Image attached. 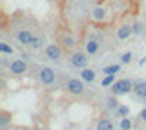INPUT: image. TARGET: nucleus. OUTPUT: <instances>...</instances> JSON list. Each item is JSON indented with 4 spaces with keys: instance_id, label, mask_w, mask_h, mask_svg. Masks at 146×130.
<instances>
[{
    "instance_id": "f257e3e1",
    "label": "nucleus",
    "mask_w": 146,
    "mask_h": 130,
    "mask_svg": "<svg viewBox=\"0 0 146 130\" xmlns=\"http://www.w3.org/2000/svg\"><path fill=\"white\" fill-rule=\"evenodd\" d=\"M133 86H135V82H131L130 79H119V81H115L111 84V92L115 95H126L133 90Z\"/></svg>"
},
{
    "instance_id": "f03ea898",
    "label": "nucleus",
    "mask_w": 146,
    "mask_h": 130,
    "mask_svg": "<svg viewBox=\"0 0 146 130\" xmlns=\"http://www.w3.org/2000/svg\"><path fill=\"white\" fill-rule=\"evenodd\" d=\"M70 62H71L73 68L84 70V68H88V55L82 53V52H77V53L71 55V61H70Z\"/></svg>"
},
{
    "instance_id": "7ed1b4c3",
    "label": "nucleus",
    "mask_w": 146,
    "mask_h": 130,
    "mask_svg": "<svg viewBox=\"0 0 146 130\" xmlns=\"http://www.w3.org/2000/svg\"><path fill=\"white\" fill-rule=\"evenodd\" d=\"M66 90L70 92V94H73V95H80L82 92H84V84H82L80 79H70Z\"/></svg>"
},
{
    "instance_id": "20e7f679",
    "label": "nucleus",
    "mask_w": 146,
    "mask_h": 130,
    "mask_svg": "<svg viewBox=\"0 0 146 130\" xmlns=\"http://www.w3.org/2000/svg\"><path fill=\"white\" fill-rule=\"evenodd\" d=\"M40 81H42V84H53L55 82V72L51 68H48V66H44L42 70H40Z\"/></svg>"
},
{
    "instance_id": "39448f33",
    "label": "nucleus",
    "mask_w": 146,
    "mask_h": 130,
    "mask_svg": "<svg viewBox=\"0 0 146 130\" xmlns=\"http://www.w3.org/2000/svg\"><path fill=\"white\" fill-rule=\"evenodd\" d=\"M46 55H48L51 61H60V57H62V50H60V46H57V44H49V46H46Z\"/></svg>"
},
{
    "instance_id": "423d86ee",
    "label": "nucleus",
    "mask_w": 146,
    "mask_h": 130,
    "mask_svg": "<svg viewBox=\"0 0 146 130\" xmlns=\"http://www.w3.org/2000/svg\"><path fill=\"white\" fill-rule=\"evenodd\" d=\"M17 39L20 40V42L24 44V46H31V44L35 42L33 33H31V31H27V29H20V31L17 33Z\"/></svg>"
},
{
    "instance_id": "0eeeda50",
    "label": "nucleus",
    "mask_w": 146,
    "mask_h": 130,
    "mask_svg": "<svg viewBox=\"0 0 146 130\" xmlns=\"http://www.w3.org/2000/svg\"><path fill=\"white\" fill-rule=\"evenodd\" d=\"M9 68H11V72L15 73V75H22V73H26L27 64L22 61V59H15V61L9 64Z\"/></svg>"
},
{
    "instance_id": "6e6552de",
    "label": "nucleus",
    "mask_w": 146,
    "mask_h": 130,
    "mask_svg": "<svg viewBox=\"0 0 146 130\" xmlns=\"http://www.w3.org/2000/svg\"><path fill=\"white\" fill-rule=\"evenodd\" d=\"M133 94L141 99H146V81H137L133 86Z\"/></svg>"
},
{
    "instance_id": "1a4fd4ad",
    "label": "nucleus",
    "mask_w": 146,
    "mask_h": 130,
    "mask_svg": "<svg viewBox=\"0 0 146 130\" xmlns=\"http://www.w3.org/2000/svg\"><path fill=\"white\" fill-rule=\"evenodd\" d=\"M131 33H133V31H131V26H121V27H119V31H117V39L126 40Z\"/></svg>"
},
{
    "instance_id": "9d476101",
    "label": "nucleus",
    "mask_w": 146,
    "mask_h": 130,
    "mask_svg": "<svg viewBox=\"0 0 146 130\" xmlns=\"http://www.w3.org/2000/svg\"><path fill=\"white\" fill-rule=\"evenodd\" d=\"M99 52V40H95V39H91L86 42V53L88 55H95Z\"/></svg>"
},
{
    "instance_id": "9b49d317",
    "label": "nucleus",
    "mask_w": 146,
    "mask_h": 130,
    "mask_svg": "<svg viewBox=\"0 0 146 130\" xmlns=\"http://www.w3.org/2000/svg\"><path fill=\"white\" fill-rule=\"evenodd\" d=\"M80 77H82V81H86V82H93L95 81V72L90 70V68H84L80 72Z\"/></svg>"
},
{
    "instance_id": "f8f14e48",
    "label": "nucleus",
    "mask_w": 146,
    "mask_h": 130,
    "mask_svg": "<svg viewBox=\"0 0 146 130\" xmlns=\"http://www.w3.org/2000/svg\"><path fill=\"white\" fill-rule=\"evenodd\" d=\"M128 114H130V108H128L126 105H119L117 108H115V115L119 119H122V117H128Z\"/></svg>"
},
{
    "instance_id": "ddd939ff",
    "label": "nucleus",
    "mask_w": 146,
    "mask_h": 130,
    "mask_svg": "<svg viewBox=\"0 0 146 130\" xmlns=\"http://www.w3.org/2000/svg\"><path fill=\"white\" fill-rule=\"evenodd\" d=\"M102 72L106 73V75H115V73L121 72V64H110V66H106Z\"/></svg>"
},
{
    "instance_id": "4468645a",
    "label": "nucleus",
    "mask_w": 146,
    "mask_h": 130,
    "mask_svg": "<svg viewBox=\"0 0 146 130\" xmlns=\"http://www.w3.org/2000/svg\"><path fill=\"white\" fill-rule=\"evenodd\" d=\"M97 130H113V125L110 119H100L97 123Z\"/></svg>"
},
{
    "instance_id": "2eb2a0df",
    "label": "nucleus",
    "mask_w": 146,
    "mask_h": 130,
    "mask_svg": "<svg viewBox=\"0 0 146 130\" xmlns=\"http://www.w3.org/2000/svg\"><path fill=\"white\" fill-rule=\"evenodd\" d=\"M0 52H2V53H6V55H11L13 52H15V50H13L9 44H6V42H0Z\"/></svg>"
},
{
    "instance_id": "dca6fc26",
    "label": "nucleus",
    "mask_w": 146,
    "mask_h": 130,
    "mask_svg": "<svg viewBox=\"0 0 146 130\" xmlns=\"http://www.w3.org/2000/svg\"><path fill=\"white\" fill-rule=\"evenodd\" d=\"M121 128H122V130H130V128H131V119L122 117V119H121Z\"/></svg>"
},
{
    "instance_id": "f3484780",
    "label": "nucleus",
    "mask_w": 146,
    "mask_h": 130,
    "mask_svg": "<svg viewBox=\"0 0 146 130\" xmlns=\"http://www.w3.org/2000/svg\"><path fill=\"white\" fill-rule=\"evenodd\" d=\"M115 82V75H106L102 79V86H111Z\"/></svg>"
},
{
    "instance_id": "a211bd4d",
    "label": "nucleus",
    "mask_w": 146,
    "mask_h": 130,
    "mask_svg": "<svg viewBox=\"0 0 146 130\" xmlns=\"http://www.w3.org/2000/svg\"><path fill=\"white\" fill-rule=\"evenodd\" d=\"M62 44L68 46V48H71V46H75V39H73V37H64V39H62Z\"/></svg>"
},
{
    "instance_id": "6ab92c4d",
    "label": "nucleus",
    "mask_w": 146,
    "mask_h": 130,
    "mask_svg": "<svg viewBox=\"0 0 146 130\" xmlns=\"http://www.w3.org/2000/svg\"><path fill=\"white\" fill-rule=\"evenodd\" d=\"M141 29H143V24H141V22H135V24L131 26V31H133V35H141V33H143Z\"/></svg>"
},
{
    "instance_id": "aec40b11",
    "label": "nucleus",
    "mask_w": 146,
    "mask_h": 130,
    "mask_svg": "<svg viewBox=\"0 0 146 130\" xmlns=\"http://www.w3.org/2000/svg\"><path fill=\"white\" fill-rule=\"evenodd\" d=\"M93 17L97 18V20H102V18H104V9H102V7H97V9L93 11Z\"/></svg>"
},
{
    "instance_id": "412c9836",
    "label": "nucleus",
    "mask_w": 146,
    "mask_h": 130,
    "mask_svg": "<svg viewBox=\"0 0 146 130\" xmlns=\"http://www.w3.org/2000/svg\"><path fill=\"white\" fill-rule=\"evenodd\" d=\"M119 105H121V103H119L115 97H110V99H108V108H113V110H115Z\"/></svg>"
},
{
    "instance_id": "4be33fe9",
    "label": "nucleus",
    "mask_w": 146,
    "mask_h": 130,
    "mask_svg": "<svg viewBox=\"0 0 146 130\" xmlns=\"http://www.w3.org/2000/svg\"><path fill=\"white\" fill-rule=\"evenodd\" d=\"M130 61H131V52H126V53L121 57V62H122V64H128Z\"/></svg>"
},
{
    "instance_id": "5701e85b",
    "label": "nucleus",
    "mask_w": 146,
    "mask_h": 130,
    "mask_svg": "<svg viewBox=\"0 0 146 130\" xmlns=\"http://www.w3.org/2000/svg\"><path fill=\"white\" fill-rule=\"evenodd\" d=\"M44 46V39H35V42L31 44V48H42Z\"/></svg>"
},
{
    "instance_id": "b1692460",
    "label": "nucleus",
    "mask_w": 146,
    "mask_h": 130,
    "mask_svg": "<svg viewBox=\"0 0 146 130\" xmlns=\"http://www.w3.org/2000/svg\"><path fill=\"white\" fill-rule=\"evenodd\" d=\"M141 119H143V121H146V108L141 112Z\"/></svg>"
},
{
    "instance_id": "393cba45",
    "label": "nucleus",
    "mask_w": 146,
    "mask_h": 130,
    "mask_svg": "<svg viewBox=\"0 0 146 130\" xmlns=\"http://www.w3.org/2000/svg\"><path fill=\"white\" fill-rule=\"evenodd\" d=\"M139 64H141V66H144V64H146V57H143V59H141V61H139Z\"/></svg>"
},
{
    "instance_id": "a878e982",
    "label": "nucleus",
    "mask_w": 146,
    "mask_h": 130,
    "mask_svg": "<svg viewBox=\"0 0 146 130\" xmlns=\"http://www.w3.org/2000/svg\"><path fill=\"white\" fill-rule=\"evenodd\" d=\"M144 26H146V22H144Z\"/></svg>"
},
{
    "instance_id": "bb28decb",
    "label": "nucleus",
    "mask_w": 146,
    "mask_h": 130,
    "mask_svg": "<svg viewBox=\"0 0 146 130\" xmlns=\"http://www.w3.org/2000/svg\"><path fill=\"white\" fill-rule=\"evenodd\" d=\"M130 130H131V128H130Z\"/></svg>"
}]
</instances>
